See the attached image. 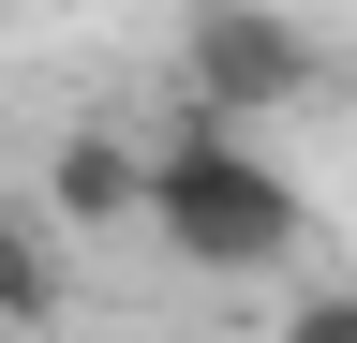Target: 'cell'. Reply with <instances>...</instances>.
I'll list each match as a JSON object with an SVG mask.
<instances>
[{"instance_id":"cell-1","label":"cell","mask_w":357,"mask_h":343,"mask_svg":"<svg viewBox=\"0 0 357 343\" xmlns=\"http://www.w3.org/2000/svg\"><path fill=\"white\" fill-rule=\"evenodd\" d=\"M149 239L178 269L253 284V269L298 254V180L238 135V119H178V135H149Z\"/></svg>"},{"instance_id":"cell-2","label":"cell","mask_w":357,"mask_h":343,"mask_svg":"<svg viewBox=\"0 0 357 343\" xmlns=\"http://www.w3.org/2000/svg\"><path fill=\"white\" fill-rule=\"evenodd\" d=\"M178 75H194V119H283L312 90V30L298 15H268V0H208L194 30H178Z\"/></svg>"},{"instance_id":"cell-3","label":"cell","mask_w":357,"mask_h":343,"mask_svg":"<svg viewBox=\"0 0 357 343\" xmlns=\"http://www.w3.org/2000/svg\"><path fill=\"white\" fill-rule=\"evenodd\" d=\"M45 209H60L75 239H105V224H149V149L105 135V119H75L60 149H45Z\"/></svg>"},{"instance_id":"cell-4","label":"cell","mask_w":357,"mask_h":343,"mask_svg":"<svg viewBox=\"0 0 357 343\" xmlns=\"http://www.w3.org/2000/svg\"><path fill=\"white\" fill-rule=\"evenodd\" d=\"M45 314H60V239L30 209H0V328H45Z\"/></svg>"},{"instance_id":"cell-5","label":"cell","mask_w":357,"mask_h":343,"mask_svg":"<svg viewBox=\"0 0 357 343\" xmlns=\"http://www.w3.org/2000/svg\"><path fill=\"white\" fill-rule=\"evenodd\" d=\"M283 343H357V284H312V298H283Z\"/></svg>"}]
</instances>
